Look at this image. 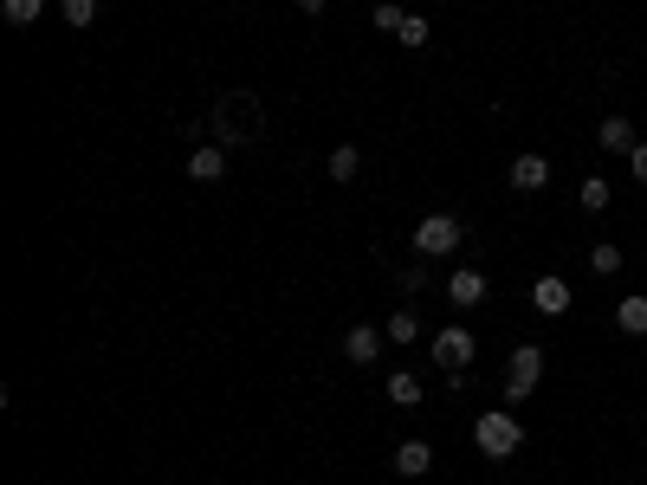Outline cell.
Returning <instances> with one entry per match:
<instances>
[{"label": "cell", "instance_id": "obj_1", "mask_svg": "<svg viewBox=\"0 0 647 485\" xmlns=\"http://www.w3.org/2000/svg\"><path fill=\"white\" fill-rule=\"evenodd\" d=\"M266 136V110H259V97L253 91H220V104H214V143H259Z\"/></svg>", "mask_w": 647, "mask_h": 485}, {"label": "cell", "instance_id": "obj_2", "mask_svg": "<svg viewBox=\"0 0 647 485\" xmlns=\"http://www.w3.org/2000/svg\"><path fill=\"white\" fill-rule=\"evenodd\" d=\"M473 447L486 453V460H512V453L525 447V427H518V414H512V408L479 414V421H473Z\"/></svg>", "mask_w": 647, "mask_h": 485}, {"label": "cell", "instance_id": "obj_3", "mask_svg": "<svg viewBox=\"0 0 647 485\" xmlns=\"http://www.w3.org/2000/svg\"><path fill=\"white\" fill-rule=\"evenodd\" d=\"M538 376H544V350H538V343H518L512 369H505V401H525L531 388H538Z\"/></svg>", "mask_w": 647, "mask_h": 485}, {"label": "cell", "instance_id": "obj_4", "mask_svg": "<svg viewBox=\"0 0 647 485\" xmlns=\"http://www.w3.org/2000/svg\"><path fill=\"white\" fill-rule=\"evenodd\" d=\"M453 246H460V220L453 214H428L415 227V253L421 259H440V253H453Z\"/></svg>", "mask_w": 647, "mask_h": 485}, {"label": "cell", "instance_id": "obj_5", "mask_svg": "<svg viewBox=\"0 0 647 485\" xmlns=\"http://www.w3.org/2000/svg\"><path fill=\"white\" fill-rule=\"evenodd\" d=\"M473 350H479V337H473V330H460V324H453V330H440V337H434V363L447 369V376H453V369H466V363H473Z\"/></svg>", "mask_w": 647, "mask_h": 485}, {"label": "cell", "instance_id": "obj_6", "mask_svg": "<svg viewBox=\"0 0 647 485\" xmlns=\"http://www.w3.org/2000/svg\"><path fill=\"white\" fill-rule=\"evenodd\" d=\"M188 182H201V188L227 182V143H195L188 149Z\"/></svg>", "mask_w": 647, "mask_h": 485}, {"label": "cell", "instance_id": "obj_7", "mask_svg": "<svg viewBox=\"0 0 647 485\" xmlns=\"http://www.w3.org/2000/svg\"><path fill=\"white\" fill-rule=\"evenodd\" d=\"M570 304H576V291L563 285L557 272H550V279H538V285H531V311H538V317H563V311H570Z\"/></svg>", "mask_w": 647, "mask_h": 485}, {"label": "cell", "instance_id": "obj_8", "mask_svg": "<svg viewBox=\"0 0 647 485\" xmlns=\"http://www.w3.org/2000/svg\"><path fill=\"white\" fill-rule=\"evenodd\" d=\"M512 188H518V194H544V188H550V162L538 156V149L512 156Z\"/></svg>", "mask_w": 647, "mask_h": 485}, {"label": "cell", "instance_id": "obj_9", "mask_svg": "<svg viewBox=\"0 0 647 485\" xmlns=\"http://www.w3.org/2000/svg\"><path fill=\"white\" fill-rule=\"evenodd\" d=\"M447 298L460 304V311H473V304H486V272H479V266H460V272H453V279H447Z\"/></svg>", "mask_w": 647, "mask_h": 485}, {"label": "cell", "instance_id": "obj_10", "mask_svg": "<svg viewBox=\"0 0 647 485\" xmlns=\"http://www.w3.org/2000/svg\"><path fill=\"white\" fill-rule=\"evenodd\" d=\"M596 143L609 149V156H635V123H628V117H602Z\"/></svg>", "mask_w": 647, "mask_h": 485}, {"label": "cell", "instance_id": "obj_11", "mask_svg": "<svg viewBox=\"0 0 647 485\" xmlns=\"http://www.w3.org/2000/svg\"><path fill=\"white\" fill-rule=\"evenodd\" d=\"M428 466H434V447H428V440H402V447H395V473H402V479H421Z\"/></svg>", "mask_w": 647, "mask_h": 485}, {"label": "cell", "instance_id": "obj_12", "mask_svg": "<svg viewBox=\"0 0 647 485\" xmlns=\"http://www.w3.org/2000/svg\"><path fill=\"white\" fill-rule=\"evenodd\" d=\"M343 356H350V363H376V356H382V330L376 324H356L350 337H343Z\"/></svg>", "mask_w": 647, "mask_h": 485}, {"label": "cell", "instance_id": "obj_13", "mask_svg": "<svg viewBox=\"0 0 647 485\" xmlns=\"http://www.w3.org/2000/svg\"><path fill=\"white\" fill-rule=\"evenodd\" d=\"M382 395H389L395 408H421V376H415V369H395V376L382 382Z\"/></svg>", "mask_w": 647, "mask_h": 485}, {"label": "cell", "instance_id": "obj_14", "mask_svg": "<svg viewBox=\"0 0 647 485\" xmlns=\"http://www.w3.org/2000/svg\"><path fill=\"white\" fill-rule=\"evenodd\" d=\"M615 324H622V337H647V298H622L615 304Z\"/></svg>", "mask_w": 647, "mask_h": 485}, {"label": "cell", "instance_id": "obj_15", "mask_svg": "<svg viewBox=\"0 0 647 485\" xmlns=\"http://www.w3.org/2000/svg\"><path fill=\"white\" fill-rule=\"evenodd\" d=\"M356 169H363V149H356V143H337V149H330V182H350Z\"/></svg>", "mask_w": 647, "mask_h": 485}, {"label": "cell", "instance_id": "obj_16", "mask_svg": "<svg viewBox=\"0 0 647 485\" xmlns=\"http://www.w3.org/2000/svg\"><path fill=\"white\" fill-rule=\"evenodd\" d=\"M576 201H583V214H609V182H602V175H589V182L576 188Z\"/></svg>", "mask_w": 647, "mask_h": 485}, {"label": "cell", "instance_id": "obj_17", "mask_svg": "<svg viewBox=\"0 0 647 485\" xmlns=\"http://www.w3.org/2000/svg\"><path fill=\"white\" fill-rule=\"evenodd\" d=\"M382 337H389V343H415L421 337V317L415 311H395L389 324H382Z\"/></svg>", "mask_w": 647, "mask_h": 485}, {"label": "cell", "instance_id": "obj_18", "mask_svg": "<svg viewBox=\"0 0 647 485\" xmlns=\"http://www.w3.org/2000/svg\"><path fill=\"white\" fill-rule=\"evenodd\" d=\"M0 13H7V26H33L46 13V0H0Z\"/></svg>", "mask_w": 647, "mask_h": 485}, {"label": "cell", "instance_id": "obj_19", "mask_svg": "<svg viewBox=\"0 0 647 485\" xmlns=\"http://www.w3.org/2000/svg\"><path fill=\"white\" fill-rule=\"evenodd\" d=\"M589 272H602V279H609V272H622V246H589Z\"/></svg>", "mask_w": 647, "mask_h": 485}, {"label": "cell", "instance_id": "obj_20", "mask_svg": "<svg viewBox=\"0 0 647 485\" xmlns=\"http://www.w3.org/2000/svg\"><path fill=\"white\" fill-rule=\"evenodd\" d=\"M59 13H65V26H91L98 20V0H59Z\"/></svg>", "mask_w": 647, "mask_h": 485}, {"label": "cell", "instance_id": "obj_21", "mask_svg": "<svg viewBox=\"0 0 647 485\" xmlns=\"http://www.w3.org/2000/svg\"><path fill=\"white\" fill-rule=\"evenodd\" d=\"M428 39H434V26L421 20V13H408L402 20V46H428Z\"/></svg>", "mask_w": 647, "mask_h": 485}, {"label": "cell", "instance_id": "obj_22", "mask_svg": "<svg viewBox=\"0 0 647 485\" xmlns=\"http://www.w3.org/2000/svg\"><path fill=\"white\" fill-rule=\"evenodd\" d=\"M402 20H408V13L395 7V0H382V7H376V26H382V33H402Z\"/></svg>", "mask_w": 647, "mask_h": 485}, {"label": "cell", "instance_id": "obj_23", "mask_svg": "<svg viewBox=\"0 0 647 485\" xmlns=\"http://www.w3.org/2000/svg\"><path fill=\"white\" fill-rule=\"evenodd\" d=\"M402 291H428V266H402Z\"/></svg>", "mask_w": 647, "mask_h": 485}, {"label": "cell", "instance_id": "obj_24", "mask_svg": "<svg viewBox=\"0 0 647 485\" xmlns=\"http://www.w3.org/2000/svg\"><path fill=\"white\" fill-rule=\"evenodd\" d=\"M628 169H635V182L647 188V143H635V156H628Z\"/></svg>", "mask_w": 647, "mask_h": 485}, {"label": "cell", "instance_id": "obj_25", "mask_svg": "<svg viewBox=\"0 0 647 485\" xmlns=\"http://www.w3.org/2000/svg\"><path fill=\"white\" fill-rule=\"evenodd\" d=\"M324 7H330V0H298V13H311V20H318Z\"/></svg>", "mask_w": 647, "mask_h": 485}]
</instances>
